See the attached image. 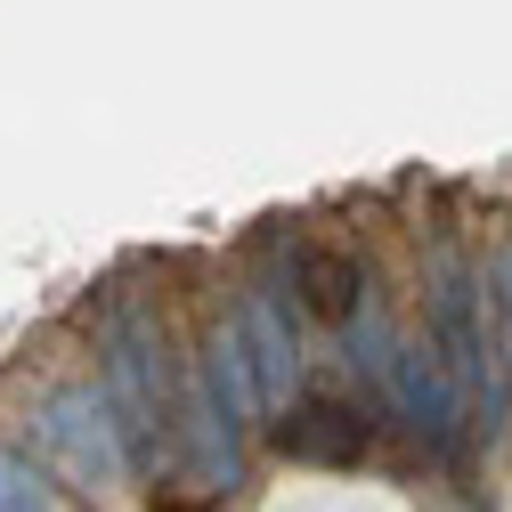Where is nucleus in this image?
Masks as SVG:
<instances>
[{"label": "nucleus", "mask_w": 512, "mask_h": 512, "mask_svg": "<svg viewBox=\"0 0 512 512\" xmlns=\"http://www.w3.org/2000/svg\"><path fill=\"white\" fill-rule=\"evenodd\" d=\"M33 447L74 488H122V480H139V447H131V431H122V407H114L106 382H57V391H41Z\"/></svg>", "instance_id": "nucleus-1"}, {"label": "nucleus", "mask_w": 512, "mask_h": 512, "mask_svg": "<svg viewBox=\"0 0 512 512\" xmlns=\"http://www.w3.org/2000/svg\"><path fill=\"white\" fill-rule=\"evenodd\" d=\"M98 366H106L98 382L122 407V431H131V447H139V472H155L163 464V334H155V317L139 301H114L106 309Z\"/></svg>", "instance_id": "nucleus-2"}, {"label": "nucleus", "mask_w": 512, "mask_h": 512, "mask_svg": "<svg viewBox=\"0 0 512 512\" xmlns=\"http://www.w3.org/2000/svg\"><path fill=\"white\" fill-rule=\"evenodd\" d=\"M382 399H391V415L431 439L439 456H464V431H472V399L456 391V374H447L439 342H399L391 374H382Z\"/></svg>", "instance_id": "nucleus-3"}, {"label": "nucleus", "mask_w": 512, "mask_h": 512, "mask_svg": "<svg viewBox=\"0 0 512 512\" xmlns=\"http://www.w3.org/2000/svg\"><path fill=\"white\" fill-rule=\"evenodd\" d=\"M236 334H244L252 374H261V399H269V415H285V407H293V391H301V334H293L285 301H277L269 285H252V293L236 301Z\"/></svg>", "instance_id": "nucleus-4"}, {"label": "nucleus", "mask_w": 512, "mask_h": 512, "mask_svg": "<svg viewBox=\"0 0 512 512\" xmlns=\"http://www.w3.org/2000/svg\"><path fill=\"white\" fill-rule=\"evenodd\" d=\"M277 447L301 464H358L366 456V415L342 399H293L277 415Z\"/></svg>", "instance_id": "nucleus-5"}, {"label": "nucleus", "mask_w": 512, "mask_h": 512, "mask_svg": "<svg viewBox=\"0 0 512 512\" xmlns=\"http://www.w3.org/2000/svg\"><path fill=\"white\" fill-rule=\"evenodd\" d=\"M301 301H309L317 317H334V326H342V317L366 301L358 261H350V252H301Z\"/></svg>", "instance_id": "nucleus-6"}, {"label": "nucleus", "mask_w": 512, "mask_h": 512, "mask_svg": "<svg viewBox=\"0 0 512 512\" xmlns=\"http://www.w3.org/2000/svg\"><path fill=\"white\" fill-rule=\"evenodd\" d=\"M66 496H57V464L33 456V447L0 439V512H57Z\"/></svg>", "instance_id": "nucleus-7"}, {"label": "nucleus", "mask_w": 512, "mask_h": 512, "mask_svg": "<svg viewBox=\"0 0 512 512\" xmlns=\"http://www.w3.org/2000/svg\"><path fill=\"white\" fill-rule=\"evenodd\" d=\"M342 350H350V366H358L374 391H382V374H391V358H399V334H391V309H382L374 293L342 317Z\"/></svg>", "instance_id": "nucleus-8"}]
</instances>
